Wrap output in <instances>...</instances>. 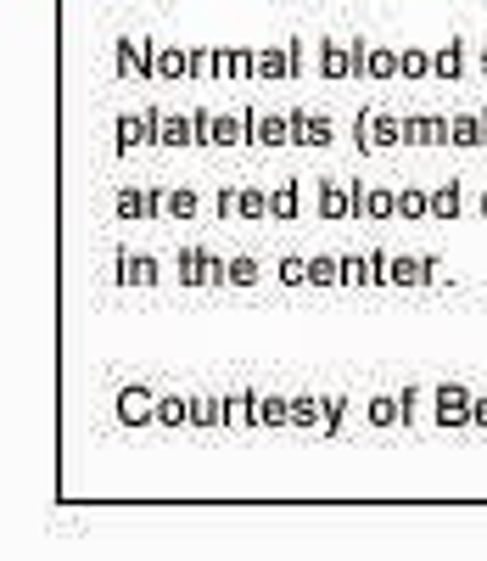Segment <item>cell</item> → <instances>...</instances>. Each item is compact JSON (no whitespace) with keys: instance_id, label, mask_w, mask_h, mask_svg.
Instances as JSON below:
<instances>
[]
</instances>
